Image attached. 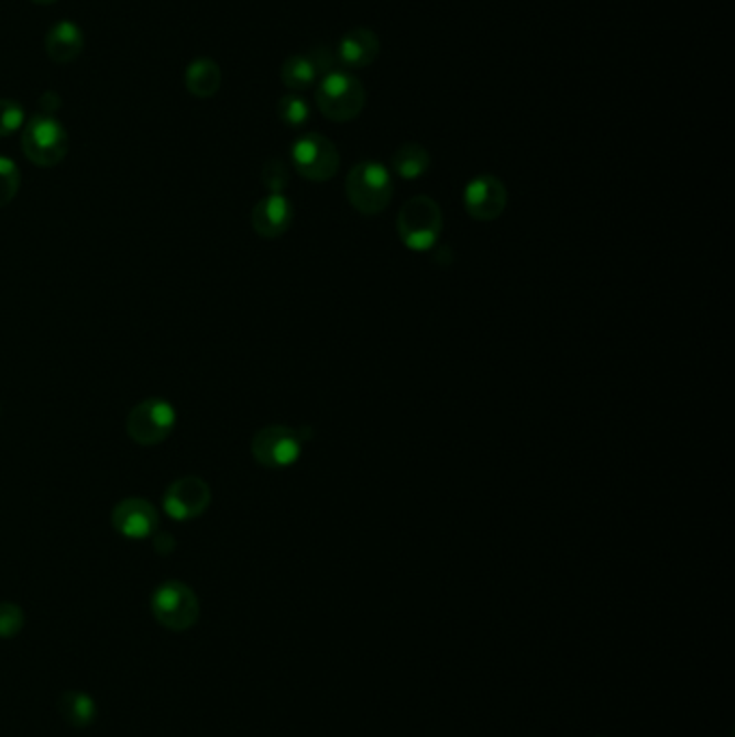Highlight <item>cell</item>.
Instances as JSON below:
<instances>
[{
  "mask_svg": "<svg viewBox=\"0 0 735 737\" xmlns=\"http://www.w3.org/2000/svg\"><path fill=\"white\" fill-rule=\"evenodd\" d=\"M316 102L319 112L326 119L334 123H348V121H354L363 112L365 102H368V94H365L363 82L356 76L332 69L323 74V78L319 80Z\"/></svg>",
  "mask_w": 735,
  "mask_h": 737,
  "instance_id": "cell-1",
  "label": "cell"
},
{
  "mask_svg": "<svg viewBox=\"0 0 735 737\" xmlns=\"http://www.w3.org/2000/svg\"><path fill=\"white\" fill-rule=\"evenodd\" d=\"M345 195L354 210L365 216L382 213L393 199V179L388 168L373 160L359 162L345 179Z\"/></svg>",
  "mask_w": 735,
  "mask_h": 737,
  "instance_id": "cell-2",
  "label": "cell"
},
{
  "mask_svg": "<svg viewBox=\"0 0 735 737\" xmlns=\"http://www.w3.org/2000/svg\"><path fill=\"white\" fill-rule=\"evenodd\" d=\"M442 231V211L431 197H413L397 216V233L406 249L425 253L434 249Z\"/></svg>",
  "mask_w": 735,
  "mask_h": 737,
  "instance_id": "cell-3",
  "label": "cell"
},
{
  "mask_svg": "<svg viewBox=\"0 0 735 737\" xmlns=\"http://www.w3.org/2000/svg\"><path fill=\"white\" fill-rule=\"evenodd\" d=\"M152 613L160 626H164L166 630L184 632L199 622L201 606L197 593L188 584L179 580H168L154 591Z\"/></svg>",
  "mask_w": 735,
  "mask_h": 737,
  "instance_id": "cell-4",
  "label": "cell"
},
{
  "mask_svg": "<svg viewBox=\"0 0 735 737\" xmlns=\"http://www.w3.org/2000/svg\"><path fill=\"white\" fill-rule=\"evenodd\" d=\"M69 136L53 114H35L22 130V152L37 166H56L67 156Z\"/></svg>",
  "mask_w": 735,
  "mask_h": 737,
  "instance_id": "cell-5",
  "label": "cell"
},
{
  "mask_svg": "<svg viewBox=\"0 0 735 737\" xmlns=\"http://www.w3.org/2000/svg\"><path fill=\"white\" fill-rule=\"evenodd\" d=\"M303 436L285 425H267L253 438L251 451L257 464L270 471L294 466L303 455Z\"/></svg>",
  "mask_w": 735,
  "mask_h": 737,
  "instance_id": "cell-6",
  "label": "cell"
},
{
  "mask_svg": "<svg viewBox=\"0 0 735 737\" xmlns=\"http://www.w3.org/2000/svg\"><path fill=\"white\" fill-rule=\"evenodd\" d=\"M177 413L166 399H145L132 408L125 429L128 436L143 447H154L164 442L175 429Z\"/></svg>",
  "mask_w": 735,
  "mask_h": 737,
  "instance_id": "cell-7",
  "label": "cell"
},
{
  "mask_svg": "<svg viewBox=\"0 0 735 737\" xmlns=\"http://www.w3.org/2000/svg\"><path fill=\"white\" fill-rule=\"evenodd\" d=\"M292 164L309 182H330L339 170V150L321 134H305L292 145Z\"/></svg>",
  "mask_w": 735,
  "mask_h": 737,
  "instance_id": "cell-8",
  "label": "cell"
},
{
  "mask_svg": "<svg viewBox=\"0 0 735 737\" xmlns=\"http://www.w3.org/2000/svg\"><path fill=\"white\" fill-rule=\"evenodd\" d=\"M211 503L210 485L199 476H184L164 492V512L177 520H195L208 512Z\"/></svg>",
  "mask_w": 735,
  "mask_h": 737,
  "instance_id": "cell-9",
  "label": "cell"
},
{
  "mask_svg": "<svg viewBox=\"0 0 735 737\" xmlns=\"http://www.w3.org/2000/svg\"><path fill=\"white\" fill-rule=\"evenodd\" d=\"M464 208L474 220H496L507 208V188L494 175H479L464 190Z\"/></svg>",
  "mask_w": 735,
  "mask_h": 737,
  "instance_id": "cell-10",
  "label": "cell"
},
{
  "mask_svg": "<svg viewBox=\"0 0 735 737\" xmlns=\"http://www.w3.org/2000/svg\"><path fill=\"white\" fill-rule=\"evenodd\" d=\"M158 525V512L150 501L125 498L112 509V527L128 539H147Z\"/></svg>",
  "mask_w": 735,
  "mask_h": 737,
  "instance_id": "cell-11",
  "label": "cell"
},
{
  "mask_svg": "<svg viewBox=\"0 0 735 737\" xmlns=\"http://www.w3.org/2000/svg\"><path fill=\"white\" fill-rule=\"evenodd\" d=\"M294 220V208L285 195L270 193L251 213V222L257 235L274 240L289 231Z\"/></svg>",
  "mask_w": 735,
  "mask_h": 737,
  "instance_id": "cell-12",
  "label": "cell"
},
{
  "mask_svg": "<svg viewBox=\"0 0 735 737\" xmlns=\"http://www.w3.org/2000/svg\"><path fill=\"white\" fill-rule=\"evenodd\" d=\"M380 54V40L371 29L348 31L337 46V58L348 69H363Z\"/></svg>",
  "mask_w": 735,
  "mask_h": 737,
  "instance_id": "cell-13",
  "label": "cell"
},
{
  "mask_svg": "<svg viewBox=\"0 0 735 737\" xmlns=\"http://www.w3.org/2000/svg\"><path fill=\"white\" fill-rule=\"evenodd\" d=\"M46 51H48L51 61L58 65H67L76 61L85 51V35L80 26L69 20L54 24L46 37Z\"/></svg>",
  "mask_w": 735,
  "mask_h": 737,
  "instance_id": "cell-14",
  "label": "cell"
},
{
  "mask_svg": "<svg viewBox=\"0 0 735 737\" xmlns=\"http://www.w3.org/2000/svg\"><path fill=\"white\" fill-rule=\"evenodd\" d=\"M222 85V72L216 61L211 58H197L186 69V89L190 96L199 100H208L218 94Z\"/></svg>",
  "mask_w": 735,
  "mask_h": 737,
  "instance_id": "cell-15",
  "label": "cell"
},
{
  "mask_svg": "<svg viewBox=\"0 0 735 737\" xmlns=\"http://www.w3.org/2000/svg\"><path fill=\"white\" fill-rule=\"evenodd\" d=\"M58 714L69 727L85 729V727L94 725V721L98 716V705H96L94 696H89L80 690H67L58 698Z\"/></svg>",
  "mask_w": 735,
  "mask_h": 737,
  "instance_id": "cell-16",
  "label": "cell"
},
{
  "mask_svg": "<svg viewBox=\"0 0 735 737\" xmlns=\"http://www.w3.org/2000/svg\"><path fill=\"white\" fill-rule=\"evenodd\" d=\"M429 152L420 147L417 143H406L402 145L393 158H391V168L402 177V179H419L429 170Z\"/></svg>",
  "mask_w": 735,
  "mask_h": 737,
  "instance_id": "cell-17",
  "label": "cell"
},
{
  "mask_svg": "<svg viewBox=\"0 0 735 737\" xmlns=\"http://www.w3.org/2000/svg\"><path fill=\"white\" fill-rule=\"evenodd\" d=\"M317 76L319 72H317L311 54H294L283 63V69H281V80L292 91L309 89L316 82Z\"/></svg>",
  "mask_w": 735,
  "mask_h": 737,
  "instance_id": "cell-18",
  "label": "cell"
},
{
  "mask_svg": "<svg viewBox=\"0 0 735 737\" xmlns=\"http://www.w3.org/2000/svg\"><path fill=\"white\" fill-rule=\"evenodd\" d=\"M278 117L289 128H303L311 117V108L300 96H285L278 102Z\"/></svg>",
  "mask_w": 735,
  "mask_h": 737,
  "instance_id": "cell-19",
  "label": "cell"
},
{
  "mask_svg": "<svg viewBox=\"0 0 735 737\" xmlns=\"http://www.w3.org/2000/svg\"><path fill=\"white\" fill-rule=\"evenodd\" d=\"M20 190V170L15 162L0 156V208L9 206Z\"/></svg>",
  "mask_w": 735,
  "mask_h": 737,
  "instance_id": "cell-20",
  "label": "cell"
},
{
  "mask_svg": "<svg viewBox=\"0 0 735 737\" xmlns=\"http://www.w3.org/2000/svg\"><path fill=\"white\" fill-rule=\"evenodd\" d=\"M262 179L263 186L270 193L283 195V190L289 184V168H287V164L283 160H267L265 166H263Z\"/></svg>",
  "mask_w": 735,
  "mask_h": 737,
  "instance_id": "cell-21",
  "label": "cell"
},
{
  "mask_svg": "<svg viewBox=\"0 0 735 737\" xmlns=\"http://www.w3.org/2000/svg\"><path fill=\"white\" fill-rule=\"evenodd\" d=\"M24 125V108L13 100H0V139L15 134Z\"/></svg>",
  "mask_w": 735,
  "mask_h": 737,
  "instance_id": "cell-22",
  "label": "cell"
},
{
  "mask_svg": "<svg viewBox=\"0 0 735 737\" xmlns=\"http://www.w3.org/2000/svg\"><path fill=\"white\" fill-rule=\"evenodd\" d=\"M24 628V613L11 602H0V638H13Z\"/></svg>",
  "mask_w": 735,
  "mask_h": 737,
  "instance_id": "cell-23",
  "label": "cell"
},
{
  "mask_svg": "<svg viewBox=\"0 0 735 737\" xmlns=\"http://www.w3.org/2000/svg\"><path fill=\"white\" fill-rule=\"evenodd\" d=\"M31 2H37V4H53L56 0H31Z\"/></svg>",
  "mask_w": 735,
  "mask_h": 737,
  "instance_id": "cell-24",
  "label": "cell"
}]
</instances>
